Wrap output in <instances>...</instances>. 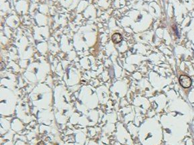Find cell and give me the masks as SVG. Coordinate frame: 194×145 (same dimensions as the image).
Returning a JSON list of instances; mask_svg holds the SVG:
<instances>
[{"label": "cell", "instance_id": "cell-1", "mask_svg": "<svg viewBox=\"0 0 194 145\" xmlns=\"http://www.w3.org/2000/svg\"><path fill=\"white\" fill-rule=\"evenodd\" d=\"M179 83L183 88H189L191 87L192 81L191 78L187 75H181L179 79Z\"/></svg>", "mask_w": 194, "mask_h": 145}, {"label": "cell", "instance_id": "cell-2", "mask_svg": "<svg viewBox=\"0 0 194 145\" xmlns=\"http://www.w3.org/2000/svg\"><path fill=\"white\" fill-rule=\"evenodd\" d=\"M122 36L119 33H115L114 34H113L112 36V41L114 42L116 44H118V43H120V42H122Z\"/></svg>", "mask_w": 194, "mask_h": 145}]
</instances>
